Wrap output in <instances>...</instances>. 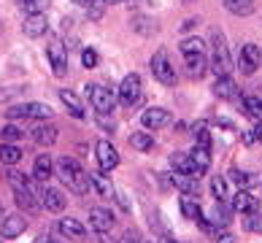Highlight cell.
I'll return each instance as SVG.
<instances>
[{"label":"cell","instance_id":"37","mask_svg":"<svg viewBox=\"0 0 262 243\" xmlns=\"http://www.w3.org/2000/svg\"><path fill=\"white\" fill-rule=\"evenodd\" d=\"M81 62H84V68H98L100 57H98L95 49H84V52H81Z\"/></svg>","mask_w":262,"mask_h":243},{"label":"cell","instance_id":"23","mask_svg":"<svg viewBox=\"0 0 262 243\" xmlns=\"http://www.w3.org/2000/svg\"><path fill=\"white\" fill-rule=\"evenodd\" d=\"M57 127L54 124H38V127L33 130V141L38 143V146H52L54 141H57Z\"/></svg>","mask_w":262,"mask_h":243},{"label":"cell","instance_id":"39","mask_svg":"<svg viewBox=\"0 0 262 243\" xmlns=\"http://www.w3.org/2000/svg\"><path fill=\"white\" fill-rule=\"evenodd\" d=\"M119 243H141V235H138L135 230H127V232L119 238Z\"/></svg>","mask_w":262,"mask_h":243},{"label":"cell","instance_id":"3","mask_svg":"<svg viewBox=\"0 0 262 243\" xmlns=\"http://www.w3.org/2000/svg\"><path fill=\"white\" fill-rule=\"evenodd\" d=\"M86 97H90L92 108L98 114H111L116 108V97H114V92H108V86L86 84Z\"/></svg>","mask_w":262,"mask_h":243},{"label":"cell","instance_id":"43","mask_svg":"<svg viewBox=\"0 0 262 243\" xmlns=\"http://www.w3.org/2000/svg\"><path fill=\"white\" fill-rule=\"evenodd\" d=\"M95 243H114L111 238H105V232H98V238H95Z\"/></svg>","mask_w":262,"mask_h":243},{"label":"cell","instance_id":"36","mask_svg":"<svg viewBox=\"0 0 262 243\" xmlns=\"http://www.w3.org/2000/svg\"><path fill=\"white\" fill-rule=\"evenodd\" d=\"M244 227H246L249 232H262V216H257V213H246Z\"/></svg>","mask_w":262,"mask_h":243},{"label":"cell","instance_id":"30","mask_svg":"<svg viewBox=\"0 0 262 243\" xmlns=\"http://www.w3.org/2000/svg\"><path fill=\"white\" fill-rule=\"evenodd\" d=\"M173 187L181 189L187 197H192V194H198V187H195V179L192 176H184V173H173Z\"/></svg>","mask_w":262,"mask_h":243},{"label":"cell","instance_id":"41","mask_svg":"<svg viewBox=\"0 0 262 243\" xmlns=\"http://www.w3.org/2000/svg\"><path fill=\"white\" fill-rule=\"evenodd\" d=\"M216 243H235L232 232H216Z\"/></svg>","mask_w":262,"mask_h":243},{"label":"cell","instance_id":"17","mask_svg":"<svg viewBox=\"0 0 262 243\" xmlns=\"http://www.w3.org/2000/svg\"><path fill=\"white\" fill-rule=\"evenodd\" d=\"M90 176V184H92V189L100 194V197H116V189H114V184L111 179L105 176L103 170H95V173H86Z\"/></svg>","mask_w":262,"mask_h":243},{"label":"cell","instance_id":"1","mask_svg":"<svg viewBox=\"0 0 262 243\" xmlns=\"http://www.w3.org/2000/svg\"><path fill=\"white\" fill-rule=\"evenodd\" d=\"M57 173H60L62 184H65V187L71 189V192L86 194V187H90V176H86V170H84L73 157H62L60 162H57Z\"/></svg>","mask_w":262,"mask_h":243},{"label":"cell","instance_id":"47","mask_svg":"<svg viewBox=\"0 0 262 243\" xmlns=\"http://www.w3.org/2000/svg\"><path fill=\"white\" fill-rule=\"evenodd\" d=\"M103 3H108V6H119V3H124V0H103Z\"/></svg>","mask_w":262,"mask_h":243},{"label":"cell","instance_id":"49","mask_svg":"<svg viewBox=\"0 0 262 243\" xmlns=\"http://www.w3.org/2000/svg\"><path fill=\"white\" fill-rule=\"evenodd\" d=\"M165 243H179V240H173V238H168V240H165Z\"/></svg>","mask_w":262,"mask_h":243},{"label":"cell","instance_id":"10","mask_svg":"<svg viewBox=\"0 0 262 243\" xmlns=\"http://www.w3.org/2000/svg\"><path fill=\"white\" fill-rule=\"evenodd\" d=\"M95 157H98V165H100L103 173H108L119 165V151H116L114 143H108V141H98V146H95Z\"/></svg>","mask_w":262,"mask_h":243},{"label":"cell","instance_id":"45","mask_svg":"<svg viewBox=\"0 0 262 243\" xmlns=\"http://www.w3.org/2000/svg\"><path fill=\"white\" fill-rule=\"evenodd\" d=\"M198 25V19H187V22H184V30H189V27H195Z\"/></svg>","mask_w":262,"mask_h":243},{"label":"cell","instance_id":"34","mask_svg":"<svg viewBox=\"0 0 262 243\" xmlns=\"http://www.w3.org/2000/svg\"><path fill=\"white\" fill-rule=\"evenodd\" d=\"M192 132H195L198 146H208L211 149V132H208V122H195L192 124Z\"/></svg>","mask_w":262,"mask_h":243},{"label":"cell","instance_id":"7","mask_svg":"<svg viewBox=\"0 0 262 243\" xmlns=\"http://www.w3.org/2000/svg\"><path fill=\"white\" fill-rule=\"evenodd\" d=\"M259 60H262V52H259V46L257 43H244L241 46V52H238V68H241V73L244 76H251L259 68Z\"/></svg>","mask_w":262,"mask_h":243},{"label":"cell","instance_id":"33","mask_svg":"<svg viewBox=\"0 0 262 243\" xmlns=\"http://www.w3.org/2000/svg\"><path fill=\"white\" fill-rule=\"evenodd\" d=\"M19 8H22L25 14H46L49 0H19Z\"/></svg>","mask_w":262,"mask_h":243},{"label":"cell","instance_id":"8","mask_svg":"<svg viewBox=\"0 0 262 243\" xmlns=\"http://www.w3.org/2000/svg\"><path fill=\"white\" fill-rule=\"evenodd\" d=\"M46 57H49V62H52V71L57 79H62V76L68 73V52H65V43L62 41H54L46 46Z\"/></svg>","mask_w":262,"mask_h":243},{"label":"cell","instance_id":"27","mask_svg":"<svg viewBox=\"0 0 262 243\" xmlns=\"http://www.w3.org/2000/svg\"><path fill=\"white\" fill-rule=\"evenodd\" d=\"M22 160V149L16 143H0V162L3 165H16Z\"/></svg>","mask_w":262,"mask_h":243},{"label":"cell","instance_id":"25","mask_svg":"<svg viewBox=\"0 0 262 243\" xmlns=\"http://www.w3.org/2000/svg\"><path fill=\"white\" fill-rule=\"evenodd\" d=\"M170 165H173V173H184V176H192L189 151H173V154H170Z\"/></svg>","mask_w":262,"mask_h":243},{"label":"cell","instance_id":"20","mask_svg":"<svg viewBox=\"0 0 262 243\" xmlns=\"http://www.w3.org/2000/svg\"><path fill=\"white\" fill-rule=\"evenodd\" d=\"M213 95L222 97V100H235L241 92H238V86H235V81H232L230 76H219L216 84H213Z\"/></svg>","mask_w":262,"mask_h":243},{"label":"cell","instance_id":"16","mask_svg":"<svg viewBox=\"0 0 262 243\" xmlns=\"http://www.w3.org/2000/svg\"><path fill=\"white\" fill-rule=\"evenodd\" d=\"M22 27H25L27 38H41L46 30H49V22H46V14H27Z\"/></svg>","mask_w":262,"mask_h":243},{"label":"cell","instance_id":"14","mask_svg":"<svg viewBox=\"0 0 262 243\" xmlns=\"http://www.w3.org/2000/svg\"><path fill=\"white\" fill-rule=\"evenodd\" d=\"M90 225H92L95 232H105V235H108L116 225V219H114V213L105 211V208H92L90 211Z\"/></svg>","mask_w":262,"mask_h":243},{"label":"cell","instance_id":"9","mask_svg":"<svg viewBox=\"0 0 262 243\" xmlns=\"http://www.w3.org/2000/svg\"><path fill=\"white\" fill-rule=\"evenodd\" d=\"M151 73L157 76V81L165 84V86L176 84V73H173V65H170V60H168V54H165V52H157L151 57Z\"/></svg>","mask_w":262,"mask_h":243},{"label":"cell","instance_id":"11","mask_svg":"<svg viewBox=\"0 0 262 243\" xmlns=\"http://www.w3.org/2000/svg\"><path fill=\"white\" fill-rule=\"evenodd\" d=\"M230 208L238 213H259V197L251 194L249 189H238L230 200Z\"/></svg>","mask_w":262,"mask_h":243},{"label":"cell","instance_id":"28","mask_svg":"<svg viewBox=\"0 0 262 243\" xmlns=\"http://www.w3.org/2000/svg\"><path fill=\"white\" fill-rule=\"evenodd\" d=\"M230 181L235 184L238 189H251V187L257 184V176H251V173H246V170L232 168V170H230Z\"/></svg>","mask_w":262,"mask_h":243},{"label":"cell","instance_id":"32","mask_svg":"<svg viewBox=\"0 0 262 243\" xmlns=\"http://www.w3.org/2000/svg\"><path fill=\"white\" fill-rule=\"evenodd\" d=\"M130 146H133L135 151H149L151 146H154V141H151L149 132H133L130 135Z\"/></svg>","mask_w":262,"mask_h":243},{"label":"cell","instance_id":"38","mask_svg":"<svg viewBox=\"0 0 262 243\" xmlns=\"http://www.w3.org/2000/svg\"><path fill=\"white\" fill-rule=\"evenodd\" d=\"M181 52L189 54V52H203V41L200 38H187V41L181 43Z\"/></svg>","mask_w":262,"mask_h":243},{"label":"cell","instance_id":"35","mask_svg":"<svg viewBox=\"0 0 262 243\" xmlns=\"http://www.w3.org/2000/svg\"><path fill=\"white\" fill-rule=\"evenodd\" d=\"M0 135H3L6 143H16L19 138H22V127H16V124H6V127L0 130Z\"/></svg>","mask_w":262,"mask_h":243},{"label":"cell","instance_id":"24","mask_svg":"<svg viewBox=\"0 0 262 243\" xmlns=\"http://www.w3.org/2000/svg\"><path fill=\"white\" fill-rule=\"evenodd\" d=\"M184 60H187V73L189 76L200 79V76L206 73V57H203V52H189V54H184Z\"/></svg>","mask_w":262,"mask_h":243},{"label":"cell","instance_id":"15","mask_svg":"<svg viewBox=\"0 0 262 243\" xmlns=\"http://www.w3.org/2000/svg\"><path fill=\"white\" fill-rule=\"evenodd\" d=\"M27 230V219L22 216V213H11V216H6L3 222H0V232H3V238H19L22 232Z\"/></svg>","mask_w":262,"mask_h":243},{"label":"cell","instance_id":"26","mask_svg":"<svg viewBox=\"0 0 262 243\" xmlns=\"http://www.w3.org/2000/svg\"><path fill=\"white\" fill-rule=\"evenodd\" d=\"M181 213H184V216H187V219L198 222V225H200L203 219H206V216H203V208L198 206V200L187 197V194H184V197H181Z\"/></svg>","mask_w":262,"mask_h":243},{"label":"cell","instance_id":"6","mask_svg":"<svg viewBox=\"0 0 262 243\" xmlns=\"http://www.w3.org/2000/svg\"><path fill=\"white\" fill-rule=\"evenodd\" d=\"M122 105H133L141 100V76L138 73H127L119 84V92H116Z\"/></svg>","mask_w":262,"mask_h":243},{"label":"cell","instance_id":"12","mask_svg":"<svg viewBox=\"0 0 262 243\" xmlns=\"http://www.w3.org/2000/svg\"><path fill=\"white\" fill-rule=\"evenodd\" d=\"M189 162H192V179L206 176L208 168H211V149L208 146H195V149L189 151Z\"/></svg>","mask_w":262,"mask_h":243},{"label":"cell","instance_id":"19","mask_svg":"<svg viewBox=\"0 0 262 243\" xmlns=\"http://www.w3.org/2000/svg\"><path fill=\"white\" fill-rule=\"evenodd\" d=\"M57 230H60L65 238H73V240H84L86 238V227L81 225V222L71 219V216H65L60 225H57Z\"/></svg>","mask_w":262,"mask_h":243},{"label":"cell","instance_id":"44","mask_svg":"<svg viewBox=\"0 0 262 243\" xmlns=\"http://www.w3.org/2000/svg\"><path fill=\"white\" fill-rule=\"evenodd\" d=\"M216 124H219V127H227V130H232V122H227V119H216Z\"/></svg>","mask_w":262,"mask_h":243},{"label":"cell","instance_id":"42","mask_svg":"<svg viewBox=\"0 0 262 243\" xmlns=\"http://www.w3.org/2000/svg\"><path fill=\"white\" fill-rule=\"evenodd\" d=\"M257 141V132L251 130V132H244V143H254Z\"/></svg>","mask_w":262,"mask_h":243},{"label":"cell","instance_id":"18","mask_svg":"<svg viewBox=\"0 0 262 243\" xmlns=\"http://www.w3.org/2000/svg\"><path fill=\"white\" fill-rule=\"evenodd\" d=\"M60 100L65 103V111L73 116V119H84L86 111H84V103L79 100V95L71 92V90H60Z\"/></svg>","mask_w":262,"mask_h":243},{"label":"cell","instance_id":"2","mask_svg":"<svg viewBox=\"0 0 262 243\" xmlns=\"http://www.w3.org/2000/svg\"><path fill=\"white\" fill-rule=\"evenodd\" d=\"M211 41H213L211 71L216 73V76H230V71H232V57H230V49H227V43H225V35H222V30H216V27H213Z\"/></svg>","mask_w":262,"mask_h":243},{"label":"cell","instance_id":"5","mask_svg":"<svg viewBox=\"0 0 262 243\" xmlns=\"http://www.w3.org/2000/svg\"><path fill=\"white\" fill-rule=\"evenodd\" d=\"M6 114L8 119H49L52 108L46 103H22V105H11Z\"/></svg>","mask_w":262,"mask_h":243},{"label":"cell","instance_id":"29","mask_svg":"<svg viewBox=\"0 0 262 243\" xmlns=\"http://www.w3.org/2000/svg\"><path fill=\"white\" fill-rule=\"evenodd\" d=\"M225 8L235 16H249L254 11V0H225Z\"/></svg>","mask_w":262,"mask_h":243},{"label":"cell","instance_id":"13","mask_svg":"<svg viewBox=\"0 0 262 243\" xmlns=\"http://www.w3.org/2000/svg\"><path fill=\"white\" fill-rule=\"evenodd\" d=\"M173 122V116H170V111H165V108H146L141 114V124L146 130H160V127H165V124H170Z\"/></svg>","mask_w":262,"mask_h":243},{"label":"cell","instance_id":"46","mask_svg":"<svg viewBox=\"0 0 262 243\" xmlns=\"http://www.w3.org/2000/svg\"><path fill=\"white\" fill-rule=\"evenodd\" d=\"M35 243H60V240H52V238H38Z\"/></svg>","mask_w":262,"mask_h":243},{"label":"cell","instance_id":"48","mask_svg":"<svg viewBox=\"0 0 262 243\" xmlns=\"http://www.w3.org/2000/svg\"><path fill=\"white\" fill-rule=\"evenodd\" d=\"M6 219V211H3V203H0V222Z\"/></svg>","mask_w":262,"mask_h":243},{"label":"cell","instance_id":"40","mask_svg":"<svg viewBox=\"0 0 262 243\" xmlns=\"http://www.w3.org/2000/svg\"><path fill=\"white\" fill-rule=\"evenodd\" d=\"M98 124H100V127L114 130V119H111V114H108V116H105V114H98Z\"/></svg>","mask_w":262,"mask_h":243},{"label":"cell","instance_id":"22","mask_svg":"<svg viewBox=\"0 0 262 243\" xmlns=\"http://www.w3.org/2000/svg\"><path fill=\"white\" fill-rule=\"evenodd\" d=\"M33 176L38 181H49L54 176V162L49 154H41V157H35V165H33Z\"/></svg>","mask_w":262,"mask_h":243},{"label":"cell","instance_id":"21","mask_svg":"<svg viewBox=\"0 0 262 243\" xmlns=\"http://www.w3.org/2000/svg\"><path fill=\"white\" fill-rule=\"evenodd\" d=\"M14 200H16V206L27 211V213H33L38 211V203L33 200V189H30V181H27V187H16L14 189Z\"/></svg>","mask_w":262,"mask_h":243},{"label":"cell","instance_id":"4","mask_svg":"<svg viewBox=\"0 0 262 243\" xmlns=\"http://www.w3.org/2000/svg\"><path fill=\"white\" fill-rule=\"evenodd\" d=\"M30 189L38 194V203L46 208V211H52V213H62L65 211V194L60 189H54V187H38V184L30 181Z\"/></svg>","mask_w":262,"mask_h":243},{"label":"cell","instance_id":"31","mask_svg":"<svg viewBox=\"0 0 262 243\" xmlns=\"http://www.w3.org/2000/svg\"><path fill=\"white\" fill-rule=\"evenodd\" d=\"M211 192H213V200H216V203H227V197H230V192H227V179L213 176V179H211Z\"/></svg>","mask_w":262,"mask_h":243}]
</instances>
